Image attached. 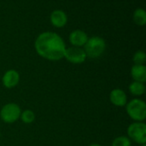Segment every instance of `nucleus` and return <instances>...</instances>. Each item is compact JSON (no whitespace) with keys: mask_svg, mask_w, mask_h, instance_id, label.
<instances>
[{"mask_svg":"<svg viewBox=\"0 0 146 146\" xmlns=\"http://www.w3.org/2000/svg\"><path fill=\"white\" fill-rule=\"evenodd\" d=\"M36 52L43 59L58 61L64 58L66 45L62 38L53 32L40 34L34 43Z\"/></svg>","mask_w":146,"mask_h":146,"instance_id":"f257e3e1","label":"nucleus"},{"mask_svg":"<svg viewBox=\"0 0 146 146\" xmlns=\"http://www.w3.org/2000/svg\"><path fill=\"white\" fill-rule=\"evenodd\" d=\"M126 112L134 122H144L146 119V104L145 101L134 98L127 103Z\"/></svg>","mask_w":146,"mask_h":146,"instance_id":"f03ea898","label":"nucleus"},{"mask_svg":"<svg viewBox=\"0 0 146 146\" xmlns=\"http://www.w3.org/2000/svg\"><path fill=\"white\" fill-rule=\"evenodd\" d=\"M84 51L87 58L98 59L103 55L106 49L105 40L99 36H92L88 38V40L84 46Z\"/></svg>","mask_w":146,"mask_h":146,"instance_id":"7ed1b4c3","label":"nucleus"},{"mask_svg":"<svg viewBox=\"0 0 146 146\" xmlns=\"http://www.w3.org/2000/svg\"><path fill=\"white\" fill-rule=\"evenodd\" d=\"M127 138L138 145L146 143V125L144 122H133L127 127Z\"/></svg>","mask_w":146,"mask_h":146,"instance_id":"20e7f679","label":"nucleus"},{"mask_svg":"<svg viewBox=\"0 0 146 146\" xmlns=\"http://www.w3.org/2000/svg\"><path fill=\"white\" fill-rule=\"evenodd\" d=\"M21 109L20 106L14 102L5 104L0 110V119L7 124H13L20 120Z\"/></svg>","mask_w":146,"mask_h":146,"instance_id":"39448f33","label":"nucleus"},{"mask_svg":"<svg viewBox=\"0 0 146 146\" xmlns=\"http://www.w3.org/2000/svg\"><path fill=\"white\" fill-rule=\"evenodd\" d=\"M64 58L71 64L80 65L86 61L87 57L83 48L71 46V47L66 48Z\"/></svg>","mask_w":146,"mask_h":146,"instance_id":"423d86ee","label":"nucleus"},{"mask_svg":"<svg viewBox=\"0 0 146 146\" xmlns=\"http://www.w3.org/2000/svg\"><path fill=\"white\" fill-rule=\"evenodd\" d=\"M110 101L114 106L122 108L127 103V96L123 89H114L110 93Z\"/></svg>","mask_w":146,"mask_h":146,"instance_id":"0eeeda50","label":"nucleus"},{"mask_svg":"<svg viewBox=\"0 0 146 146\" xmlns=\"http://www.w3.org/2000/svg\"><path fill=\"white\" fill-rule=\"evenodd\" d=\"M20 82V74L15 70H8L2 77L3 85L6 89H13L18 85Z\"/></svg>","mask_w":146,"mask_h":146,"instance_id":"6e6552de","label":"nucleus"},{"mask_svg":"<svg viewBox=\"0 0 146 146\" xmlns=\"http://www.w3.org/2000/svg\"><path fill=\"white\" fill-rule=\"evenodd\" d=\"M87 40H88L87 34L80 29L74 30L69 34V41L73 45V46H76V47L84 46Z\"/></svg>","mask_w":146,"mask_h":146,"instance_id":"1a4fd4ad","label":"nucleus"},{"mask_svg":"<svg viewBox=\"0 0 146 146\" xmlns=\"http://www.w3.org/2000/svg\"><path fill=\"white\" fill-rule=\"evenodd\" d=\"M130 75L133 81L145 83L146 82V66L145 65H134L132 66Z\"/></svg>","mask_w":146,"mask_h":146,"instance_id":"9d476101","label":"nucleus"},{"mask_svg":"<svg viewBox=\"0 0 146 146\" xmlns=\"http://www.w3.org/2000/svg\"><path fill=\"white\" fill-rule=\"evenodd\" d=\"M50 22L52 25L56 28H62L66 25L68 22V17L64 11L61 9H56L52 11L50 15Z\"/></svg>","mask_w":146,"mask_h":146,"instance_id":"9b49d317","label":"nucleus"},{"mask_svg":"<svg viewBox=\"0 0 146 146\" xmlns=\"http://www.w3.org/2000/svg\"><path fill=\"white\" fill-rule=\"evenodd\" d=\"M145 85L139 82H132L128 87V90L131 95L134 96H141L145 93Z\"/></svg>","mask_w":146,"mask_h":146,"instance_id":"f8f14e48","label":"nucleus"},{"mask_svg":"<svg viewBox=\"0 0 146 146\" xmlns=\"http://www.w3.org/2000/svg\"><path fill=\"white\" fill-rule=\"evenodd\" d=\"M133 20L139 26H144L146 23V12L142 8L137 9L133 13Z\"/></svg>","mask_w":146,"mask_h":146,"instance_id":"ddd939ff","label":"nucleus"},{"mask_svg":"<svg viewBox=\"0 0 146 146\" xmlns=\"http://www.w3.org/2000/svg\"><path fill=\"white\" fill-rule=\"evenodd\" d=\"M20 120L25 124H31L35 120V114L33 110L25 109L21 111Z\"/></svg>","mask_w":146,"mask_h":146,"instance_id":"4468645a","label":"nucleus"},{"mask_svg":"<svg viewBox=\"0 0 146 146\" xmlns=\"http://www.w3.org/2000/svg\"><path fill=\"white\" fill-rule=\"evenodd\" d=\"M132 141L127 138V136H119L116 137L113 141L111 146H131Z\"/></svg>","mask_w":146,"mask_h":146,"instance_id":"2eb2a0df","label":"nucleus"},{"mask_svg":"<svg viewBox=\"0 0 146 146\" xmlns=\"http://www.w3.org/2000/svg\"><path fill=\"white\" fill-rule=\"evenodd\" d=\"M133 61L134 65H145L146 61V54L144 51L139 50L133 56Z\"/></svg>","mask_w":146,"mask_h":146,"instance_id":"dca6fc26","label":"nucleus"},{"mask_svg":"<svg viewBox=\"0 0 146 146\" xmlns=\"http://www.w3.org/2000/svg\"><path fill=\"white\" fill-rule=\"evenodd\" d=\"M89 146H102V145H99V144H96V143H94V144L90 145Z\"/></svg>","mask_w":146,"mask_h":146,"instance_id":"f3484780","label":"nucleus"},{"mask_svg":"<svg viewBox=\"0 0 146 146\" xmlns=\"http://www.w3.org/2000/svg\"><path fill=\"white\" fill-rule=\"evenodd\" d=\"M140 146H146V145H145H145H140Z\"/></svg>","mask_w":146,"mask_h":146,"instance_id":"a211bd4d","label":"nucleus"},{"mask_svg":"<svg viewBox=\"0 0 146 146\" xmlns=\"http://www.w3.org/2000/svg\"><path fill=\"white\" fill-rule=\"evenodd\" d=\"M0 136H1V132H0Z\"/></svg>","mask_w":146,"mask_h":146,"instance_id":"6ab92c4d","label":"nucleus"}]
</instances>
